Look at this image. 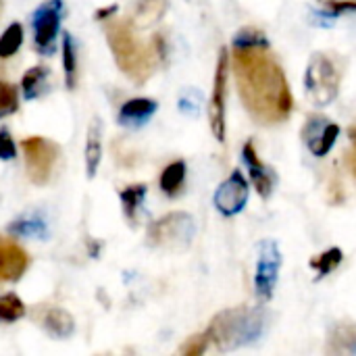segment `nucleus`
I'll use <instances>...</instances> for the list:
<instances>
[{
	"mask_svg": "<svg viewBox=\"0 0 356 356\" xmlns=\"http://www.w3.org/2000/svg\"><path fill=\"white\" fill-rule=\"evenodd\" d=\"M194 236H196L194 217L188 213H181V211L167 213L165 217L156 219L148 227V244L150 246L175 250V252L190 248Z\"/></svg>",
	"mask_w": 356,
	"mask_h": 356,
	"instance_id": "39448f33",
	"label": "nucleus"
},
{
	"mask_svg": "<svg viewBox=\"0 0 356 356\" xmlns=\"http://www.w3.org/2000/svg\"><path fill=\"white\" fill-rule=\"evenodd\" d=\"M269 327V315L259 307H232L213 317L207 334L217 353H229L259 342Z\"/></svg>",
	"mask_w": 356,
	"mask_h": 356,
	"instance_id": "f03ea898",
	"label": "nucleus"
},
{
	"mask_svg": "<svg viewBox=\"0 0 356 356\" xmlns=\"http://www.w3.org/2000/svg\"><path fill=\"white\" fill-rule=\"evenodd\" d=\"M63 69H65V83L69 90L77 86V48L73 35L65 31L63 35Z\"/></svg>",
	"mask_w": 356,
	"mask_h": 356,
	"instance_id": "4be33fe9",
	"label": "nucleus"
},
{
	"mask_svg": "<svg viewBox=\"0 0 356 356\" xmlns=\"http://www.w3.org/2000/svg\"><path fill=\"white\" fill-rule=\"evenodd\" d=\"M86 173L92 179L100 167L102 161V142H100V125L98 121H92L90 129H88V138H86Z\"/></svg>",
	"mask_w": 356,
	"mask_h": 356,
	"instance_id": "aec40b11",
	"label": "nucleus"
},
{
	"mask_svg": "<svg viewBox=\"0 0 356 356\" xmlns=\"http://www.w3.org/2000/svg\"><path fill=\"white\" fill-rule=\"evenodd\" d=\"M169 8V0H136L134 13H131V25L134 27H150L159 23Z\"/></svg>",
	"mask_w": 356,
	"mask_h": 356,
	"instance_id": "dca6fc26",
	"label": "nucleus"
},
{
	"mask_svg": "<svg viewBox=\"0 0 356 356\" xmlns=\"http://www.w3.org/2000/svg\"><path fill=\"white\" fill-rule=\"evenodd\" d=\"M348 138H350V144H353V148L356 150V125H353V127L348 129Z\"/></svg>",
	"mask_w": 356,
	"mask_h": 356,
	"instance_id": "72a5a7b5",
	"label": "nucleus"
},
{
	"mask_svg": "<svg viewBox=\"0 0 356 356\" xmlns=\"http://www.w3.org/2000/svg\"><path fill=\"white\" fill-rule=\"evenodd\" d=\"M184 181H186V163L184 161H173L171 165H167L163 169L159 186H161L163 194L177 196L179 190L184 188Z\"/></svg>",
	"mask_w": 356,
	"mask_h": 356,
	"instance_id": "412c9836",
	"label": "nucleus"
},
{
	"mask_svg": "<svg viewBox=\"0 0 356 356\" xmlns=\"http://www.w3.org/2000/svg\"><path fill=\"white\" fill-rule=\"evenodd\" d=\"M8 232L17 238H38L44 240L48 236V223L40 213H29L19 219H15L8 225Z\"/></svg>",
	"mask_w": 356,
	"mask_h": 356,
	"instance_id": "a211bd4d",
	"label": "nucleus"
},
{
	"mask_svg": "<svg viewBox=\"0 0 356 356\" xmlns=\"http://www.w3.org/2000/svg\"><path fill=\"white\" fill-rule=\"evenodd\" d=\"M29 267L27 252L15 242L0 236V286L8 282H19Z\"/></svg>",
	"mask_w": 356,
	"mask_h": 356,
	"instance_id": "f8f14e48",
	"label": "nucleus"
},
{
	"mask_svg": "<svg viewBox=\"0 0 356 356\" xmlns=\"http://www.w3.org/2000/svg\"><path fill=\"white\" fill-rule=\"evenodd\" d=\"M23 317H25L23 300L13 292L0 294V323H15Z\"/></svg>",
	"mask_w": 356,
	"mask_h": 356,
	"instance_id": "393cba45",
	"label": "nucleus"
},
{
	"mask_svg": "<svg viewBox=\"0 0 356 356\" xmlns=\"http://www.w3.org/2000/svg\"><path fill=\"white\" fill-rule=\"evenodd\" d=\"M23 44V27L21 23H10L2 35H0V58H8L13 56Z\"/></svg>",
	"mask_w": 356,
	"mask_h": 356,
	"instance_id": "a878e982",
	"label": "nucleus"
},
{
	"mask_svg": "<svg viewBox=\"0 0 356 356\" xmlns=\"http://www.w3.org/2000/svg\"><path fill=\"white\" fill-rule=\"evenodd\" d=\"M325 10L332 15V17H340L344 13H355L356 10V2H327Z\"/></svg>",
	"mask_w": 356,
	"mask_h": 356,
	"instance_id": "7c9ffc66",
	"label": "nucleus"
},
{
	"mask_svg": "<svg viewBox=\"0 0 356 356\" xmlns=\"http://www.w3.org/2000/svg\"><path fill=\"white\" fill-rule=\"evenodd\" d=\"M146 184H134V186H127L125 190H121L119 198H121V204H123V213L129 221H136V215L146 198Z\"/></svg>",
	"mask_w": 356,
	"mask_h": 356,
	"instance_id": "5701e85b",
	"label": "nucleus"
},
{
	"mask_svg": "<svg viewBox=\"0 0 356 356\" xmlns=\"http://www.w3.org/2000/svg\"><path fill=\"white\" fill-rule=\"evenodd\" d=\"M21 150L25 156V169H27V177L31 179V184L46 186L50 181L54 165L60 156V148L52 140L31 136V138L23 140Z\"/></svg>",
	"mask_w": 356,
	"mask_h": 356,
	"instance_id": "423d86ee",
	"label": "nucleus"
},
{
	"mask_svg": "<svg viewBox=\"0 0 356 356\" xmlns=\"http://www.w3.org/2000/svg\"><path fill=\"white\" fill-rule=\"evenodd\" d=\"M209 344H211V338H209V334H207V332L196 334V336H192V338H188V340L184 342V346L179 348V355H184V356L204 355V353H207V348H209Z\"/></svg>",
	"mask_w": 356,
	"mask_h": 356,
	"instance_id": "cd10ccee",
	"label": "nucleus"
},
{
	"mask_svg": "<svg viewBox=\"0 0 356 356\" xmlns=\"http://www.w3.org/2000/svg\"><path fill=\"white\" fill-rule=\"evenodd\" d=\"M234 69L238 94L254 121L261 125L284 123L294 108V96L271 44L261 29L244 27L234 35Z\"/></svg>",
	"mask_w": 356,
	"mask_h": 356,
	"instance_id": "f257e3e1",
	"label": "nucleus"
},
{
	"mask_svg": "<svg viewBox=\"0 0 356 356\" xmlns=\"http://www.w3.org/2000/svg\"><path fill=\"white\" fill-rule=\"evenodd\" d=\"M282 269V252L275 240H263L259 244V261H257V273H254V288L261 300H271L277 277Z\"/></svg>",
	"mask_w": 356,
	"mask_h": 356,
	"instance_id": "1a4fd4ad",
	"label": "nucleus"
},
{
	"mask_svg": "<svg viewBox=\"0 0 356 356\" xmlns=\"http://www.w3.org/2000/svg\"><path fill=\"white\" fill-rule=\"evenodd\" d=\"M117 13V4H111V6H106V8H100V10H96L94 13V19L96 21H106L111 15H115Z\"/></svg>",
	"mask_w": 356,
	"mask_h": 356,
	"instance_id": "2f4dec72",
	"label": "nucleus"
},
{
	"mask_svg": "<svg viewBox=\"0 0 356 356\" xmlns=\"http://www.w3.org/2000/svg\"><path fill=\"white\" fill-rule=\"evenodd\" d=\"M342 259H344L342 248L334 246V248H327L325 252L317 254L315 259H311L309 265H311V269L317 271V280H321V277H327L330 273H334L336 267L342 263Z\"/></svg>",
	"mask_w": 356,
	"mask_h": 356,
	"instance_id": "b1692460",
	"label": "nucleus"
},
{
	"mask_svg": "<svg viewBox=\"0 0 356 356\" xmlns=\"http://www.w3.org/2000/svg\"><path fill=\"white\" fill-rule=\"evenodd\" d=\"M48 73L50 71L42 65H35L25 71V75L21 79V90L27 100H35L48 90Z\"/></svg>",
	"mask_w": 356,
	"mask_h": 356,
	"instance_id": "6ab92c4d",
	"label": "nucleus"
},
{
	"mask_svg": "<svg viewBox=\"0 0 356 356\" xmlns=\"http://www.w3.org/2000/svg\"><path fill=\"white\" fill-rule=\"evenodd\" d=\"M242 161L250 173V181L252 186L257 188V194L267 200L273 192V184H275V175H273V169L267 167L261 159H259V152L254 148V144L248 140L244 146H242Z\"/></svg>",
	"mask_w": 356,
	"mask_h": 356,
	"instance_id": "ddd939ff",
	"label": "nucleus"
},
{
	"mask_svg": "<svg viewBox=\"0 0 356 356\" xmlns=\"http://www.w3.org/2000/svg\"><path fill=\"white\" fill-rule=\"evenodd\" d=\"M19 108V94H17V88L6 83V81H0V119L17 113Z\"/></svg>",
	"mask_w": 356,
	"mask_h": 356,
	"instance_id": "bb28decb",
	"label": "nucleus"
},
{
	"mask_svg": "<svg viewBox=\"0 0 356 356\" xmlns=\"http://www.w3.org/2000/svg\"><path fill=\"white\" fill-rule=\"evenodd\" d=\"M156 108L159 104L152 98H131L123 102V106L119 108L117 121L123 127H140L156 113Z\"/></svg>",
	"mask_w": 356,
	"mask_h": 356,
	"instance_id": "4468645a",
	"label": "nucleus"
},
{
	"mask_svg": "<svg viewBox=\"0 0 356 356\" xmlns=\"http://www.w3.org/2000/svg\"><path fill=\"white\" fill-rule=\"evenodd\" d=\"M63 0H48L35 8L31 17L33 27V46L40 54H52L56 48V35L60 29Z\"/></svg>",
	"mask_w": 356,
	"mask_h": 356,
	"instance_id": "0eeeda50",
	"label": "nucleus"
},
{
	"mask_svg": "<svg viewBox=\"0 0 356 356\" xmlns=\"http://www.w3.org/2000/svg\"><path fill=\"white\" fill-rule=\"evenodd\" d=\"M340 136V125L323 115H309L302 127V140L313 156L321 159L332 152Z\"/></svg>",
	"mask_w": 356,
	"mask_h": 356,
	"instance_id": "9d476101",
	"label": "nucleus"
},
{
	"mask_svg": "<svg viewBox=\"0 0 356 356\" xmlns=\"http://www.w3.org/2000/svg\"><path fill=\"white\" fill-rule=\"evenodd\" d=\"M17 156V148L8 129H0V161H13Z\"/></svg>",
	"mask_w": 356,
	"mask_h": 356,
	"instance_id": "c756f323",
	"label": "nucleus"
},
{
	"mask_svg": "<svg viewBox=\"0 0 356 356\" xmlns=\"http://www.w3.org/2000/svg\"><path fill=\"white\" fill-rule=\"evenodd\" d=\"M179 111L188 117H196L200 113V92L196 90H184L179 96Z\"/></svg>",
	"mask_w": 356,
	"mask_h": 356,
	"instance_id": "c85d7f7f",
	"label": "nucleus"
},
{
	"mask_svg": "<svg viewBox=\"0 0 356 356\" xmlns=\"http://www.w3.org/2000/svg\"><path fill=\"white\" fill-rule=\"evenodd\" d=\"M104 33L117 67L136 83H144L159 63L152 42L142 44L134 31V25L127 21H106Z\"/></svg>",
	"mask_w": 356,
	"mask_h": 356,
	"instance_id": "7ed1b4c3",
	"label": "nucleus"
},
{
	"mask_svg": "<svg viewBox=\"0 0 356 356\" xmlns=\"http://www.w3.org/2000/svg\"><path fill=\"white\" fill-rule=\"evenodd\" d=\"M346 165H348V169H350L353 177L356 179V150L355 148H350V150L346 152Z\"/></svg>",
	"mask_w": 356,
	"mask_h": 356,
	"instance_id": "473e14b6",
	"label": "nucleus"
},
{
	"mask_svg": "<svg viewBox=\"0 0 356 356\" xmlns=\"http://www.w3.org/2000/svg\"><path fill=\"white\" fill-rule=\"evenodd\" d=\"M248 196H250L248 181L240 173V169H236L229 173V177L223 184H219V188L215 190L213 202H215V209L223 217H236L238 213L244 211Z\"/></svg>",
	"mask_w": 356,
	"mask_h": 356,
	"instance_id": "9b49d317",
	"label": "nucleus"
},
{
	"mask_svg": "<svg viewBox=\"0 0 356 356\" xmlns=\"http://www.w3.org/2000/svg\"><path fill=\"white\" fill-rule=\"evenodd\" d=\"M227 71H229V54L227 48H219L213 92L209 100V121L211 131L217 142H225V96H227Z\"/></svg>",
	"mask_w": 356,
	"mask_h": 356,
	"instance_id": "6e6552de",
	"label": "nucleus"
},
{
	"mask_svg": "<svg viewBox=\"0 0 356 356\" xmlns=\"http://www.w3.org/2000/svg\"><path fill=\"white\" fill-rule=\"evenodd\" d=\"M330 355H356V323H336L327 334Z\"/></svg>",
	"mask_w": 356,
	"mask_h": 356,
	"instance_id": "f3484780",
	"label": "nucleus"
},
{
	"mask_svg": "<svg viewBox=\"0 0 356 356\" xmlns=\"http://www.w3.org/2000/svg\"><path fill=\"white\" fill-rule=\"evenodd\" d=\"M305 92L309 100L323 108L330 106L340 94V71L334 60L321 52L313 54L305 71Z\"/></svg>",
	"mask_w": 356,
	"mask_h": 356,
	"instance_id": "20e7f679",
	"label": "nucleus"
},
{
	"mask_svg": "<svg viewBox=\"0 0 356 356\" xmlns=\"http://www.w3.org/2000/svg\"><path fill=\"white\" fill-rule=\"evenodd\" d=\"M40 325L54 338L63 340V338H69L75 330V321L73 317L65 311V309H58V307H50V309H44L40 313Z\"/></svg>",
	"mask_w": 356,
	"mask_h": 356,
	"instance_id": "2eb2a0df",
	"label": "nucleus"
}]
</instances>
